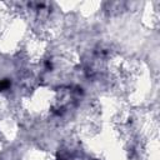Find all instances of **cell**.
Wrapping results in <instances>:
<instances>
[{
	"instance_id": "cell-1",
	"label": "cell",
	"mask_w": 160,
	"mask_h": 160,
	"mask_svg": "<svg viewBox=\"0 0 160 160\" xmlns=\"http://www.w3.org/2000/svg\"><path fill=\"white\" fill-rule=\"evenodd\" d=\"M9 86V81L8 80H0V90H4Z\"/></svg>"
}]
</instances>
